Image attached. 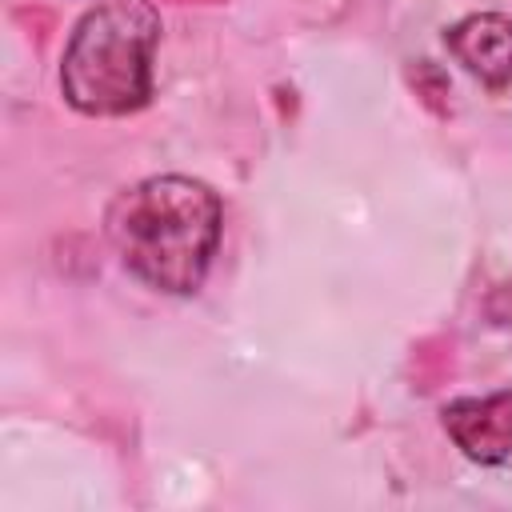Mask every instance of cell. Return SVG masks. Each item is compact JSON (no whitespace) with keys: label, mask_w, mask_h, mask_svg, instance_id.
<instances>
[{"label":"cell","mask_w":512,"mask_h":512,"mask_svg":"<svg viewBox=\"0 0 512 512\" xmlns=\"http://www.w3.org/2000/svg\"><path fill=\"white\" fill-rule=\"evenodd\" d=\"M220 200L192 176H148L124 188L104 216L120 264L156 292L192 296L220 248Z\"/></svg>","instance_id":"cell-1"},{"label":"cell","mask_w":512,"mask_h":512,"mask_svg":"<svg viewBox=\"0 0 512 512\" xmlns=\"http://www.w3.org/2000/svg\"><path fill=\"white\" fill-rule=\"evenodd\" d=\"M160 12L148 0H104L84 12L60 60V92L84 116H128L152 100Z\"/></svg>","instance_id":"cell-2"},{"label":"cell","mask_w":512,"mask_h":512,"mask_svg":"<svg viewBox=\"0 0 512 512\" xmlns=\"http://www.w3.org/2000/svg\"><path fill=\"white\" fill-rule=\"evenodd\" d=\"M444 432L452 444L476 464H504L512 460V392L488 396H460L440 412Z\"/></svg>","instance_id":"cell-3"},{"label":"cell","mask_w":512,"mask_h":512,"mask_svg":"<svg viewBox=\"0 0 512 512\" xmlns=\"http://www.w3.org/2000/svg\"><path fill=\"white\" fill-rule=\"evenodd\" d=\"M444 48L484 88L500 92L512 84V16L472 12L444 32Z\"/></svg>","instance_id":"cell-4"}]
</instances>
